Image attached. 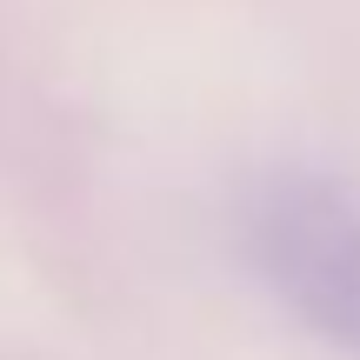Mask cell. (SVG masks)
<instances>
[{"mask_svg": "<svg viewBox=\"0 0 360 360\" xmlns=\"http://www.w3.org/2000/svg\"><path fill=\"white\" fill-rule=\"evenodd\" d=\"M247 240L267 287L321 340L360 354V200L327 174H274L254 193Z\"/></svg>", "mask_w": 360, "mask_h": 360, "instance_id": "6da1fadb", "label": "cell"}]
</instances>
